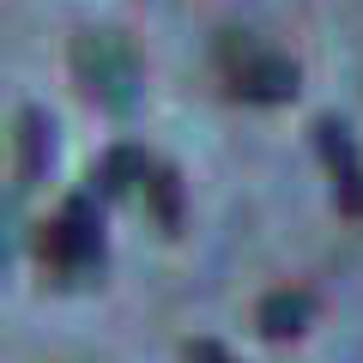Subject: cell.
Masks as SVG:
<instances>
[{"instance_id":"obj_7","label":"cell","mask_w":363,"mask_h":363,"mask_svg":"<svg viewBox=\"0 0 363 363\" xmlns=\"http://www.w3.org/2000/svg\"><path fill=\"white\" fill-rule=\"evenodd\" d=\"M140 194H145V206H152V218L176 236V230H182V176H176L169 164H157V157H152V164H145V176H140Z\"/></svg>"},{"instance_id":"obj_6","label":"cell","mask_w":363,"mask_h":363,"mask_svg":"<svg viewBox=\"0 0 363 363\" xmlns=\"http://www.w3.org/2000/svg\"><path fill=\"white\" fill-rule=\"evenodd\" d=\"M55 164V121L49 109H18V176L43 182Z\"/></svg>"},{"instance_id":"obj_5","label":"cell","mask_w":363,"mask_h":363,"mask_svg":"<svg viewBox=\"0 0 363 363\" xmlns=\"http://www.w3.org/2000/svg\"><path fill=\"white\" fill-rule=\"evenodd\" d=\"M309 321H315V291H303V285H279V291H267V297H260V309H255L260 339H272V345L303 339V333H309Z\"/></svg>"},{"instance_id":"obj_1","label":"cell","mask_w":363,"mask_h":363,"mask_svg":"<svg viewBox=\"0 0 363 363\" xmlns=\"http://www.w3.org/2000/svg\"><path fill=\"white\" fill-rule=\"evenodd\" d=\"M43 260H49L61 279H97L104 272V260H109V248H104V200L91 194V188H79V194H67V206H61V218L43 230Z\"/></svg>"},{"instance_id":"obj_4","label":"cell","mask_w":363,"mask_h":363,"mask_svg":"<svg viewBox=\"0 0 363 363\" xmlns=\"http://www.w3.org/2000/svg\"><path fill=\"white\" fill-rule=\"evenodd\" d=\"M297 85H303L297 61H291V55H279V49H242V61L230 67V91L242 97V104H255V109L291 104V97H297Z\"/></svg>"},{"instance_id":"obj_9","label":"cell","mask_w":363,"mask_h":363,"mask_svg":"<svg viewBox=\"0 0 363 363\" xmlns=\"http://www.w3.org/2000/svg\"><path fill=\"white\" fill-rule=\"evenodd\" d=\"M182 357H188V363H242L236 351H224L218 339H188V345H182Z\"/></svg>"},{"instance_id":"obj_3","label":"cell","mask_w":363,"mask_h":363,"mask_svg":"<svg viewBox=\"0 0 363 363\" xmlns=\"http://www.w3.org/2000/svg\"><path fill=\"white\" fill-rule=\"evenodd\" d=\"M309 133H315V152H321V164H327V182H333L339 218L363 224V152H357V133L339 116H321Z\"/></svg>"},{"instance_id":"obj_8","label":"cell","mask_w":363,"mask_h":363,"mask_svg":"<svg viewBox=\"0 0 363 363\" xmlns=\"http://www.w3.org/2000/svg\"><path fill=\"white\" fill-rule=\"evenodd\" d=\"M145 164H152V157H145L140 145H109V157H104V169H97V188H91V194H97V200L133 194L140 176H145Z\"/></svg>"},{"instance_id":"obj_2","label":"cell","mask_w":363,"mask_h":363,"mask_svg":"<svg viewBox=\"0 0 363 363\" xmlns=\"http://www.w3.org/2000/svg\"><path fill=\"white\" fill-rule=\"evenodd\" d=\"M73 73H79V85H85V97H97L104 109H128L133 91H140V55H133L128 37H116V30H79Z\"/></svg>"}]
</instances>
